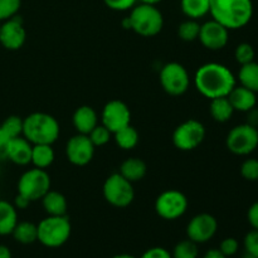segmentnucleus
<instances>
[{
    "instance_id": "26",
    "label": "nucleus",
    "mask_w": 258,
    "mask_h": 258,
    "mask_svg": "<svg viewBox=\"0 0 258 258\" xmlns=\"http://www.w3.org/2000/svg\"><path fill=\"white\" fill-rule=\"evenodd\" d=\"M113 139H115L116 145L122 150H133L138 146L139 140H140V135H139L138 130L134 126L127 125L123 128L118 130L117 133L113 134Z\"/></svg>"
},
{
    "instance_id": "21",
    "label": "nucleus",
    "mask_w": 258,
    "mask_h": 258,
    "mask_svg": "<svg viewBox=\"0 0 258 258\" xmlns=\"http://www.w3.org/2000/svg\"><path fill=\"white\" fill-rule=\"evenodd\" d=\"M40 201L48 216H67V199L59 191L49 190Z\"/></svg>"
},
{
    "instance_id": "11",
    "label": "nucleus",
    "mask_w": 258,
    "mask_h": 258,
    "mask_svg": "<svg viewBox=\"0 0 258 258\" xmlns=\"http://www.w3.org/2000/svg\"><path fill=\"white\" fill-rule=\"evenodd\" d=\"M206 127L198 120H186L176 126L173 133V144L178 150L191 151L206 139Z\"/></svg>"
},
{
    "instance_id": "43",
    "label": "nucleus",
    "mask_w": 258,
    "mask_h": 258,
    "mask_svg": "<svg viewBox=\"0 0 258 258\" xmlns=\"http://www.w3.org/2000/svg\"><path fill=\"white\" fill-rule=\"evenodd\" d=\"M203 258H227V257L224 256V254L222 253L218 248H213V249H209V251H207L206 254L203 256Z\"/></svg>"
},
{
    "instance_id": "35",
    "label": "nucleus",
    "mask_w": 258,
    "mask_h": 258,
    "mask_svg": "<svg viewBox=\"0 0 258 258\" xmlns=\"http://www.w3.org/2000/svg\"><path fill=\"white\" fill-rule=\"evenodd\" d=\"M242 178L247 181H258V159H247L242 163L241 169Z\"/></svg>"
},
{
    "instance_id": "10",
    "label": "nucleus",
    "mask_w": 258,
    "mask_h": 258,
    "mask_svg": "<svg viewBox=\"0 0 258 258\" xmlns=\"http://www.w3.org/2000/svg\"><path fill=\"white\" fill-rule=\"evenodd\" d=\"M159 81L168 95L181 96L188 91L190 86V77L183 64L178 62L166 63L160 71Z\"/></svg>"
},
{
    "instance_id": "9",
    "label": "nucleus",
    "mask_w": 258,
    "mask_h": 258,
    "mask_svg": "<svg viewBox=\"0 0 258 258\" xmlns=\"http://www.w3.org/2000/svg\"><path fill=\"white\" fill-rule=\"evenodd\" d=\"M189 202L185 194L176 189H168L159 194L155 201V212L165 221H175L188 211Z\"/></svg>"
},
{
    "instance_id": "2",
    "label": "nucleus",
    "mask_w": 258,
    "mask_h": 258,
    "mask_svg": "<svg viewBox=\"0 0 258 258\" xmlns=\"http://www.w3.org/2000/svg\"><path fill=\"white\" fill-rule=\"evenodd\" d=\"M209 14L228 30L241 29L253 17L252 0H211Z\"/></svg>"
},
{
    "instance_id": "7",
    "label": "nucleus",
    "mask_w": 258,
    "mask_h": 258,
    "mask_svg": "<svg viewBox=\"0 0 258 258\" xmlns=\"http://www.w3.org/2000/svg\"><path fill=\"white\" fill-rule=\"evenodd\" d=\"M50 190V176L44 169L33 168L24 171L18 180V194L28 201H40Z\"/></svg>"
},
{
    "instance_id": "22",
    "label": "nucleus",
    "mask_w": 258,
    "mask_h": 258,
    "mask_svg": "<svg viewBox=\"0 0 258 258\" xmlns=\"http://www.w3.org/2000/svg\"><path fill=\"white\" fill-rule=\"evenodd\" d=\"M18 223V212L14 204L0 201V236H9Z\"/></svg>"
},
{
    "instance_id": "15",
    "label": "nucleus",
    "mask_w": 258,
    "mask_h": 258,
    "mask_svg": "<svg viewBox=\"0 0 258 258\" xmlns=\"http://www.w3.org/2000/svg\"><path fill=\"white\" fill-rule=\"evenodd\" d=\"M199 40L209 50H221L228 44L229 30L214 19L201 24Z\"/></svg>"
},
{
    "instance_id": "33",
    "label": "nucleus",
    "mask_w": 258,
    "mask_h": 258,
    "mask_svg": "<svg viewBox=\"0 0 258 258\" xmlns=\"http://www.w3.org/2000/svg\"><path fill=\"white\" fill-rule=\"evenodd\" d=\"M87 136L90 138V140L92 141L95 148H100V146L108 144V141L111 140V136H112V133H111L107 127H105L102 123H101V125L98 123Z\"/></svg>"
},
{
    "instance_id": "13",
    "label": "nucleus",
    "mask_w": 258,
    "mask_h": 258,
    "mask_svg": "<svg viewBox=\"0 0 258 258\" xmlns=\"http://www.w3.org/2000/svg\"><path fill=\"white\" fill-rule=\"evenodd\" d=\"M218 231V222L216 217L209 213H201L194 216L186 226V236L196 243L209 242Z\"/></svg>"
},
{
    "instance_id": "44",
    "label": "nucleus",
    "mask_w": 258,
    "mask_h": 258,
    "mask_svg": "<svg viewBox=\"0 0 258 258\" xmlns=\"http://www.w3.org/2000/svg\"><path fill=\"white\" fill-rule=\"evenodd\" d=\"M0 258H12V251L9 247L0 244Z\"/></svg>"
},
{
    "instance_id": "40",
    "label": "nucleus",
    "mask_w": 258,
    "mask_h": 258,
    "mask_svg": "<svg viewBox=\"0 0 258 258\" xmlns=\"http://www.w3.org/2000/svg\"><path fill=\"white\" fill-rule=\"evenodd\" d=\"M12 139L4 133L2 127H0V161L7 160L8 155V148H9V144Z\"/></svg>"
},
{
    "instance_id": "14",
    "label": "nucleus",
    "mask_w": 258,
    "mask_h": 258,
    "mask_svg": "<svg viewBox=\"0 0 258 258\" xmlns=\"http://www.w3.org/2000/svg\"><path fill=\"white\" fill-rule=\"evenodd\" d=\"M95 145L87 135L77 134L67 141L66 155L68 161L76 166H85L92 161L95 156Z\"/></svg>"
},
{
    "instance_id": "20",
    "label": "nucleus",
    "mask_w": 258,
    "mask_h": 258,
    "mask_svg": "<svg viewBox=\"0 0 258 258\" xmlns=\"http://www.w3.org/2000/svg\"><path fill=\"white\" fill-rule=\"evenodd\" d=\"M118 173L134 184L145 178L146 173H148V166H146L145 161L143 159L128 158L125 161H122Z\"/></svg>"
},
{
    "instance_id": "39",
    "label": "nucleus",
    "mask_w": 258,
    "mask_h": 258,
    "mask_svg": "<svg viewBox=\"0 0 258 258\" xmlns=\"http://www.w3.org/2000/svg\"><path fill=\"white\" fill-rule=\"evenodd\" d=\"M140 258H173L171 253L164 247H151L146 249Z\"/></svg>"
},
{
    "instance_id": "19",
    "label": "nucleus",
    "mask_w": 258,
    "mask_h": 258,
    "mask_svg": "<svg viewBox=\"0 0 258 258\" xmlns=\"http://www.w3.org/2000/svg\"><path fill=\"white\" fill-rule=\"evenodd\" d=\"M72 122L77 134L88 135L98 125L97 112L91 106H80L73 113Z\"/></svg>"
},
{
    "instance_id": "18",
    "label": "nucleus",
    "mask_w": 258,
    "mask_h": 258,
    "mask_svg": "<svg viewBox=\"0 0 258 258\" xmlns=\"http://www.w3.org/2000/svg\"><path fill=\"white\" fill-rule=\"evenodd\" d=\"M227 97L233 110L239 111V112H249L253 110L257 103V93L241 85L234 86Z\"/></svg>"
},
{
    "instance_id": "5",
    "label": "nucleus",
    "mask_w": 258,
    "mask_h": 258,
    "mask_svg": "<svg viewBox=\"0 0 258 258\" xmlns=\"http://www.w3.org/2000/svg\"><path fill=\"white\" fill-rule=\"evenodd\" d=\"M38 242L48 248L62 247L72 233L70 218L67 216H47L37 224Z\"/></svg>"
},
{
    "instance_id": "41",
    "label": "nucleus",
    "mask_w": 258,
    "mask_h": 258,
    "mask_svg": "<svg viewBox=\"0 0 258 258\" xmlns=\"http://www.w3.org/2000/svg\"><path fill=\"white\" fill-rule=\"evenodd\" d=\"M247 219L252 229H258V202H254L247 211Z\"/></svg>"
},
{
    "instance_id": "27",
    "label": "nucleus",
    "mask_w": 258,
    "mask_h": 258,
    "mask_svg": "<svg viewBox=\"0 0 258 258\" xmlns=\"http://www.w3.org/2000/svg\"><path fill=\"white\" fill-rule=\"evenodd\" d=\"M54 150H53L52 145H33V153H32V163L34 168L38 169H47L54 161Z\"/></svg>"
},
{
    "instance_id": "24",
    "label": "nucleus",
    "mask_w": 258,
    "mask_h": 258,
    "mask_svg": "<svg viewBox=\"0 0 258 258\" xmlns=\"http://www.w3.org/2000/svg\"><path fill=\"white\" fill-rule=\"evenodd\" d=\"M12 236L20 244H32L38 241L37 224L32 222H18L15 228L13 229Z\"/></svg>"
},
{
    "instance_id": "12",
    "label": "nucleus",
    "mask_w": 258,
    "mask_h": 258,
    "mask_svg": "<svg viewBox=\"0 0 258 258\" xmlns=\"http://www.w3.org/2000/svg\"><path fill=\"white\" fill-rule=\"evenodd\" d=\"M101 121L105 127L112 133H117L118 130L131 123V111L125 102L120 100H111L103 106L101 113Z\"/></svg>"
},
{
    "instance_id": "16",
    "label": "nucleus",
    "mask_w": 258,
    "mask_h": 258,
    "mask_svg": "<svg viewBox=\"0 0 258 258\" xmlns=\"http://www.w3.org/2000/svg\"><path fill=\"white\" fill-rule=\"evenodd\" d=\"M27 40V30L23 22L17 17L2 22L0 28V44L8 50H18Z\"/></svg>"
},
{
    "instance_id": "32",
    "label": "nucleus",
    "mask_w": 258,
    "mask_h": 258,
    "mask_svg": "<svg viewBox=\"0 0 258 258\" xmlns=\"http://www.w3.org/2000/svg\"><path fill=\"white\" fill-rule=\"evenodd\" d=\"M254 57H256V52H254V48L252 47V44H249V43H239L236 47V50H234V58H236V60L241 66L253 62Z\"/></svg>"
},
{
    "instance_id": "17",
    "label": "nucleus",
    "mask_w": 258,
    "mask_h": 258,
    "mask_svg": "<svg viewBox=\"0 0 258 258\" xmlns=\"http://www.w3.org/2000/svg\"><path fill=\"white\" fill-rule=\"evenodd\" d=\"M32 153L33 144L29 143L24 136H19L10 140L7 159L15 165L24 166L32 163Z\"/></svg>"
},
{
    "instance_id": "42",
    "label": "nucleus",
    "mask_w": 258,
    "mask_h": 258,
    "mask_svg": "<svg viewBox=\"0 0 258 258\" xmlns=\"http://www.w3.org/2000/svg\"><path fill=\"white\" fill-rule=\"evenodd\" d=\"M30 203H32V202L28 201L25 197L20 196V194H17V197H15L14 199V203L13 204H14V207L17 209H25L30 206Z\"/></svg>"
},
{
    "instance_id": "23",
    "label": "nucleus",
    "mask_w": 258,
    "mask_h": 258,
    "mask_svg": "<svg viewBox=\"0 0 258 258\" xmlns=\"http://www.w3.org/2000/svg\"><path fill=\"white\" fill-rule=\"evenodd\" d=\"M209 112H211L212 118L217 122H227L233 116L234 110L232 107L231 102H229L228 97H218L211 100V105H209Z\"/></svg>"
},
{
    "instance_id": "8",
    "label": "nucleus",
    "mask_w": 258,
    "mask_h": 258,
    "mask_svg": "<svg viewBox=\"0 0 258 258\" xmlns=\"http://www.w3.org/2000/svg\"><path fill=\"white\" fill-rule=\"evenodd\" d=\"M227 149L232 154L246 156L258 148V130L252 123H241L232 128L226 139Z\"/></svg>"
},
{
    "instance_id": "4",
    "label": "nucleus",
    "mask_w": 258,
    "mask_h": 258,
    "mask_svg": "<svg viewBox=\"0 0 258 258\" xmlns=\"http://www.w3.org/2000/svg\"><path fill=\"white\" fill-rule=\"evenodd\" d=\"M59 134V122L49 113L33 112L24 118L23 136L33 145H53Z\"/></svg>"
},
{
    "instance_id": "6",
    "label": "nucleus",
    "mask_w": 258,
    "mask_h": 258,
    "mask_svg": "<svg viewBox=\"0 0 258 258\" xmlns=\"http://www.w3.org/2000/svg\"><path fill=\"white\" fill-rule=\"evenodd\" d=\"M103 198L116 208H126L135 199V190L131 181L123 178L120 173H113L105 180L102 186Z\"/></svg>"
},
{
    "instance_id": "31",
    "label": "nucleus",
    "mask_w": 258,
    "mask_h": 258,
    "mask_svg": "<svg viewBox=\"0 0 258 258\" xmlns=\"http://www.w3.org/2000/svg\"><path fill=\"white\" fill-rule=\"evenodd\" d=\"M23 125H24V118L19 117V116L12 115L3 121L0 127L4 130V133L7 134L10 139H14L23 136Z\"/></svg>"
},
{
    "instance_id": "30",
    "label": "nucleus",
    "mask_w": 258,
    "mask_h": 258,
    "mask_svg": "<svg viewBox=\"0 0 258 258\" xmlns=\"http://www.w3.org/2000/svg\"><path fill=\"white\" fill-rule=\"evenodd\" d=\"M198 243H196V242L189 238L178 242L174 247L173 253H171L173 258H198Z\"/></svg>"
},
{
    "instance_id": "28",
    "label": "nucleus",
    "mask_w": 258,
    "mask_h": 258,
    "mask_svg": "<svg viewBox=\"0 0 258 258\" xmlns=\"http://www.w3.org/2000/svg\"><path fill=\"white\" fill-rule=\"evenodd\" d=\"M238 81L243 87L258 92V63L256 60L241 66L238 71Z\"/></svg>"
},
{
    "instance_id": "38",
    "label": "nucleus",
    "mask_w": 258,
    "mask_h": 258,
    "mask_svg": "<svg viewBox=\"0 0 258 258\" xmlns=\"http://www.w3.org/2000/svg\"><path fill=\"white\" fill-rule=\"evenodd\" d=\"M106 7L116 12H126L133 9L136 5L138 0H103Z\"/></svg>"
},
{
    "instance_id": "46",
    "label": "nucleus",
    "mask_w": 258,
    "mask_h": 258,
    "mask_svg": "<svg viewBox=\"0 0 258 258\" xmlns=\"http://www.w3.org/2000/svg\"><path fill=\"white\" fill-rule=\"evenodd\" d=\"M111 258H136L133 254H127V253H121V254H116V256L111 257Z\"/></svg>"
},
{
    "instance_id": "36",
    "label": "nucleus",
    "mask_w": 258,
    "mask_h": 258,
    "mask_svg": "<svg viewBox=\"0 0 258 258\" xmlns=\"http://www.w3.org/2000/svg\"><path fill=\"white\" fill-rule=\"evenodd\" d=\"M244 251L258 258V229H252L243 239Z\"/></svg>"
},
{
    "instance_id": "29",
    "label": "nucleus",
    "mask_w": 258,
    "mask_h": 258,
    "mask_svg": "<svg viewBox=\"0 0 258 258\" xmlns=\"http://www.w3.org/2000/svg\"><path fill=\"white\" fill-rule=\"evenodd\" d=\"M201 24L198 20L186 19L178 27V37L183 42H194L199 38Z\"/></svg>"
},
{
    "instance_id": "34",
    "label": "nucleus",
    "mask_w": 258,
    "mask_h": 258,
    "mask_svg": "<svg viewBox=\"0 0 258 258\" xmlns=\"http://www.w3.org/2000/svg\"><path fill=\"white\" fill-rule=\"evenodd\" d=\"M22 7V0H0V22L17 17Z\"/></svg>"
},
{
    "instance_id": "48",
    "label": "nucleus",
    "mask_w": 258,
    "mask_h": 258,
    "mask_svg": "<svg viewBox=\"0 0 258 258\" xmlns=\"http://www.w3.org/2000/svg\"><path fill=\"white\" fill-rule=\"evenodd\" d=\"M0 28H2V22H0Z\"/></svg>"
},
{
    "instance_id": "1",
    "label": "nucleus",
    "mask_w": 258,
    "mask_h": 258,
    "mask_svg": "<svg viewBox=\"0 0 258 258\" xmlns=\"http://www.w3.org/2000/svg\"><path fill=\"white\" fill-rule=\"evenodd\" d=\"M194 85L201 95L213 100L228 96L237 85V81L227 66L211 62L198 68L194 76Z\"/></svg>"
},
{
    "instance_id": "47",
    "label": "nucleus",
    "mask_w": 258,
    "mask_h": 258,
    "mask_svg": "<svg viewBox=\"0 0 258 258\" xmlns=\"http://www.w3.org/2000/svg\"><path fill=\"white\" fill-rule=\"evenodd\" d=\"M242 258H257V257L253 256V254L248 253V252L244 251V253H243V256H242Z\"/></svg>"
},
{
    "instance_id": "3",
    "label": "nucleus",
    "mask_w": 258,
    "mask_h": 258,
    "mask_svg": "<svg viewBox=\"0 0 258 258\" xmlns=\"http://www.w3.org/2000/svg\"><path fill=\"white\" fill-rule=\"evenodd\" d=\"M122 27L141 37H155L163 30L164 17L156 5L139 4L131 9L130 15L122 20Z\"/></svg>"
},
{
    "instance_id": "45",
    "label": "nucleus",
    "mask_w": 258,
    "mask_h": 258,
    "mask_svg": "<svg viewBox=\"0 0 258 258\" xmlns=\"http://www.w3.org/2000/svg\"><path fill=\"white\" fill-rule=\"evenodd\" d=\"M138 2H140L141 4H150V5H156L159 4V3H161L163 0H138Z\"/></svg>"
},
{
    "instance_id": "25",
    "label": "nucleus",
    "mask_w": 258,
    "mask_h": 258,
    "mask_svg": "<svg viewBox=\"0 0 258 258\" xmlns=\"http://www.w3.org/2000/svg\"><path fill=\"white\" fill-rule=\"evenodd\" d=\"M180 7L188 19L198 20L209 14L211 0H181Z\"/></svg>"
},
{
    "instance_id": "37",
    "label": "nucleus",
    "mask_w": 258,
    "mask_h": 258,
    "mask_svg": "<svg viewBox=\"0 0 258 258\" xmlns=\"http://www.w3.org/2000/svg\"><path fill=\"white\" fill-rule=\"evenodd\" d=\"M218 249L227 258L232 257L234 254H237V252L239 251V242L236 238H233V237H228V238H224L221 242Z\"/></svg>"
}]
</instances>
